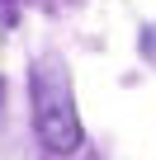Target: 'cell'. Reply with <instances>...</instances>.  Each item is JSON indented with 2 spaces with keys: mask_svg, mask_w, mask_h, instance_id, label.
I'll return each mask as SVG.
<instances>
[{
  "mask_svg": "<svg viewBox=\"0 0 156 160\" xmlns=\"http://www.w3.org/2000/svg\"><path fill=\"white\" fill-rule=\"evenodd\" d=\"M29 104H33V127L38 141L52 155H66L81 146V118H76V85L62 57H38L29 75Z\"/></svg>",
  "mask_w": 156,
  "mask_h": 160,
  "instance_id": "cell-1",
  "label": "cell"
}]
</instances>
